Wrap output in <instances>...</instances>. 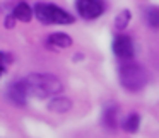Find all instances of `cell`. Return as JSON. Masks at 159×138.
Masks as SVG:
<instances>
[{
	"label": "cell",
	"mask_w": 159,
	"mask_h": 138,
	"mask_svg": "<svg viewBox=\"0 0 159 138\" xmlns=\"http://www.w3.org/2000/svg\"><path fill=\"white\" fill-rule=\"evenodd\" d=\"M26 87V92L29 97L36 99H48L63 90V84L50 73H31L22 79Z\"/></svg>",
	"instance_id": "cell-1"
},
{
	"label": "cell",
	"mask_w": 159,
	"mask_h": 138,
	"mask_svg": "<svg viewBox=\"0 0 159 138\" xmlns=\"http://www.w3.org/2000/svg\"><path fill=\"white\" fill-rule=\"evenodd\" d=\"M118 80H120V85L128 92H139L147 85L149 73L142 65L128 62L118 68Z\"/></svg>",
	"instance_id": "cell-2"
},
{
	"label": "cell",
	"mask_w": 159,
	"mask_h": 138,
	"mask_svg": "<svg viewBox=\"0 0 159 138\" xmlns=\"http://www.w3.org/2000/svg\"><path fill=\"white\" fill-rule=\"evenodd\" d=\"M34 11V17L38 19L41 24L45 26H52V24H60V26H69L75 22L70 12L63 11L62 7L55 4H46V2H38V4L33 7Z\"/></svg>",
	"instance_id": "cell-3"
},
{
	"label": "cell",
	"mask_w": 159,
	"mask_h": 138,
	"mask_svg": "<svg viewBox=\"0 0 159 138\" xmlns=\"http://www.w3.org/2000/svg\"><path fill=\"white\" fill-rule=\"evenodd\" d=\"M75 9L82 19L93 21L104 14L106 4H104V0H75Z\"/></svg>",
	"instance_id": "cell-4"
},
{
	"label": "cell",
	"mask_w": 159,
	"mask_h": 138,
	"mask_svg": "<svg viewBox=\"0 0 159 138\" xmlns=\"http://www.w3.org/2000/svg\"><path fill=\"white\" fill-rule=\"evenodd\" d=\"M113 53L118 56L120 60H132L135 55V46H134V39L127 34H118L115 36L113 45H111Z\"/></svg>",
	"instance_id": "cell-5"
},
{
	"label": "cell",
	"mask_w": 159,
	"mask_h": 138,
	"mask_svg": "<svg viewBox=\"0 0 159 138\" xmlns=\"http://www.w3.org/2000/svg\"><path fill=\"white\" fill-rule=\"evenodd\" d=\"M7 97L16 104V106H26L29 96H28V92H26V87H24L22 79L9 85V89H7Z\"/></svg>",
	"instance_id": "cell-6"
},
{
	"label": "cell",
	"mask_w": 159,
	"mask_h": 138,
	"mask_svg": "<svg viewBox=\"0 0 159 138\" xmlns=\"http://www.w3.org/2000/svg\"><path fill=\"white\" fill-rule=\"evenodd\" d=\"M118 114H120V107L116 104H108L103 111V124L106 128L115 130L118 124Z\"/></svg>",
	"instance_id": "cell-7"
},
{
	"label": "cell",
	"mask_w": 159,
	"mask_h": 138,
	"mask_svg": "<svg viewBox=\"0 0 159 138\" xmlns=\"http://www.w3.org/2000/svg\"><path fill=\"white\" fill-rule=\"evenodd\" d=\"M72 109V101L69 97H55L48 102V111L52 113H58V114H63V113H69Z\"/></svg>",
	"instance_id": "cell-8"
},
{
	"label": "cell",
	"mask_w": 159,
	"mask_h": 138,
	"mask_svg": "<svg viewBox=\"0 0 159 138\" xmlns=\"http://www.w3.org/2000/svg\"><path fill=\"white\" fill-rule=\"evenodd\" d=\"M12 14H14V17L17 19V21H21V22H29V21L33 19V15H34V11L29 7L28 2H19V4L14 7Z\"/></svg>",
	"instance_id": "cell-9"
},
{
	"label": "cell",
	"mask_w": 159,
	"mask_h": 138,
	"mask_svg": "<svg viewBox=\"0 0 159 138\" xmlns=\"http://www.w3.org/2000/svg\"><path fill=\"white\" fill-rule=\"evenodd\" d=\"M72 38L65 32H53L48 36V45L57 46V48H69V46H72Z\"/></svg>",
	"instance_id": "cell-10"
},
{
	"label": "cell",
	"mask_w": 159,
	"mask_h": 138,
	"mask_svg": "<svg viewBox=\"0 0 159 138\" xmlns=\"http://www.w3.org/2000/svg\"><path fill=\"white\" fill-rule=\"evenodd\" d=\"M140 126V116L137 113H130L123 121H121V128H123L127 133H135Z\"/></svg>",
	"instance_id": "cell-11"
},
{
	"label": "cell",
	"mask_w": 159,
	"mask_h": 138,
	"mask_svg": "<svg viewBox=\"0 0 159 138\" xmlns=\"http://www.w3.org/2000/svg\"><path fill=\"white\" fill-rule=\"evenodd\" d=\"M144 17H145V22H147L149 28L159 29V7H156V5L147 7L144 11Z\"/></svg>",
	"instance_id": "cell-12"
},
{
	"label": "cell",
	"mask_w": 159,
	"mask_h": 138,
	"mask_svg": "<svg viewBox=\"0 0 159 138\" xmlns=\"http://www.w3.org/2000/svg\"><path fill=\"white\" fill-rule=\"evenodd\" d=\"M130 19H132V12L128 11V9L120 11L116 14V17H115V29H116V31H123V29H127Z\"/></svg>",
	"instance_id": "cell-13"
},
{
	"label": "cell",
	"mask_w": 159,
	"mask_h": 138,
	"mask_svg": "<svg viewBox=\"0 0 159 138\" xmlns=\"http://www.w3.org/2000/svg\"><path fill=\"white\" fill-rule=\"evenodd\" d=\"M16 21H17V19L14 17V14H9L7 17H5V28L7 29H12L16 26Z\"/></svg>",
	"instance_id": "cell-14"
},
{
	"label": "cell",
	"mask_w": 159,
	"mask_h": 138,
	"mask_svg": "<svg viewBox=\"0 0 159 138\" xmlns=\"http://www.w3.org/2000/svg\"><path fill=\"white\" fill-rule=\"evenodd\" d=\"M11 62H12V56L11 55H7V53H4V51H0V63L7 65V63H11Z\"/></svg>",
	"instance_id": "cell-15"
},
{
	"label": "cell",
	"mask_w": 159,
	"mask_h": 138,
	"mask_svg": "<svg viewBox=\"0 0 159 138\" xmlns=\"http://www.w3.org/2000/svg\"><path fill=\"white\" fill-rule=\"evenodd\" d=\"M4 73H5V65L4 63H0V79L4 77Z\"/></svg>",
	"instance_id": "cell-16"
}]
</instances>
